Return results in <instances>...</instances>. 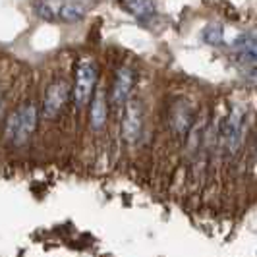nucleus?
<instances>
[{"label": "nucleus", "mask_w": 257, "mask_h": 257, "mask_svg": "<svg viewBox=\"0 0 257 257\" xmlns=\"http://www.w3.org/2000/svg\"><path fill=\"white\" fill-rule=\"evenodd\" d=\"M37 126V106L35 104H24L16 112L10 114L6 122V138L14 145H24L31 138Z\"/></svg>", "instance_id": "obj_1"}, {"label": "nucleus", "mask_w": 257, "mask_h": 257, "mask_svg": "<svg viewBox=\"0 0 257 257\" xmlns=\"http://www.w3.org/2000/svg\"><path fill=\"white\" fill-rule=\"evenodd\" d=\"M97 64L91 58H83L76 70V83H74V103L77 108L89 103L91 95L97 85Z\"/></svg>", "instance_id": "obj_2"}, {"label": "nucleus", "mask_w": 257, "mask_h": 257, "mask_svg": "<svg viewBox=\"0 0 257 257\" xmlns=\"http://www.w3.org/2000/svg\"><path fill=\"white\" fill-rule=\"evenodd\" d=\"M244 128H245V114L242 106H234L230 116L222 128V143L226 147L228 153H236L242 145L244 140Z\"/></svg>", "instance_id": "obj_3"}, {"label": "nucleus", "mask_w": 257, "mask_h": 257, "mask_svg": "<svg viewBox=\"0 0 257 257\" xmlns=\"http://www.w3.org/2000/svg\"><path fill=\"white\" fill-rule=\"evenodd\" d=\"M70 95H74V91H70V85L62 81H54L51 83V87L47 89L45 95V103H43V114L47 118H56L60 114V110L66 106Z\"/></svg>", "instance_id": "obj_4"}, {"label": "nucleus", "mask_w": 257, "mask_h": 257, "mask_svg": "<svg viewBox=\"0 0 257 257\" xmlns=\"http://www.w3.org/2000/svg\"><path fill=\"white\" fill-rule=\"evenodd\" d=\"M122 134H124L128 143H136L142 136V106H140L138 101H128L126 103Z\"/></svg>", "instance_id": "obj_5"}, {"label": "nucleus", "mask_w": 257, "mask_h": 257, "mask_svg": "<svg viewBox=\"0 0 257 257\" xmlns=\"http://www.w3.org/2000/svg\"><path fill=\"white\" fill-rule=\"evenodd\" d=\"M132 85H134V74H132V70H130V68H120V70L116 72L114 85H112V95H110L114 106H122L124 103H128Z\"/></svg>", "instance_id": "obj_6"}, {"label": "nucleus", "mask_w": 257, "mask_h": 257, "mask_svg": "<svg viewBox=\"0 0 257 257\" xmlns=\"http://www.w3.org/2000/svg\"><path fill=\"white\" fill-rule=\"evenodd\" d=\"M104 122H106V99H104V91L99 89L91 104V126L93 130H101Z\"/></svg>", "instance_id": "obj_7"}, {"label": "nucleus", "mask_w": 257, "mask_h": 257, "mask_svg": "<svg viewBox=\"0 0 257 257\" xmlns=\"http://www.w3.org/2000/svg\"><path fill=\"white\" fill-rule=\"evenodd\" d=\"M124 6L138 20H149L151 16H155V6L151 0H126Z\"/></svg>", "instance_id": "obj_8"}, {"label": "nucleus", "mask_w": 257, "mask_h": 257, "mask_svg": "<svg viewBox=\"0 0 257 257\" xmlns=\"http://www.w3.org/2000/svg\"><path fill=\"white\" fill-rule=\"evenodd\" d=\"M60 18L66 22H77L83 18V10L77 6V4H64L60 8Z\"/></svg>", "instance_id": "obj_9"}, {"label": "nucleus", "mask_w": 257, "mask_h": 257, "mask_svg": "<svg viewBox=\"0 0 257 257\" xmlns=\"http://www.w3.org/2000/svg\"><path fill=\"white\" fill-rule=\"evenodd\" d=\"M190 122H192V114L188 110V106H180L176 108V114H174V124L180 132H186L190 128Z\"/></svg>", "instance_id": "obj_10"}, {"label": "nucleus", "mask_w": 257, "mask_h": 257, "mask_svg": "<svg viewBox=\"0 0 257 257\" xmlns=\"http://www.w3.org/2000/svg\"><path fill=\"white\" fill-rule=\"evenodd\" d=\"M222 35H224V33H222V27L220 26H209L205 31H203V41L215 47V45H220V43H222Z\"/></svg>", "instance_id": "obj_11"}, {"label": "nucleus", "mask_w": 257, "mask_h": 257, "mask_svg": "<svg viewBox=\"0 0 257 257\" xmlns=\"http://www.w3.org/2000/svg\"><path fill=\"white\" fill-rule=\"evenodd\" d=\"M244 52L247 58H251V60H255L257 62V45L255 43H249V41H247V43L244 45Z\"/></svg>", "instance_id": "obj_12"}, {"label": "nucleus", "mask_w": 257, "mask_h": 257, "mask_svg": "<svg viewBox=\"0 0 257 257\" xmlns=\"http://www.w3.org/2000/svg\"><path fill=\"white\" fill-rule=\"evenodd\" d=\"M37 12H39V16H41V18H47V20H51V18H52L51 6H47V4H39Z\"/></svg>", "instance_id": "obj_13"}]
</instances>
